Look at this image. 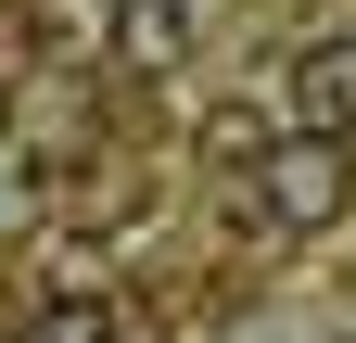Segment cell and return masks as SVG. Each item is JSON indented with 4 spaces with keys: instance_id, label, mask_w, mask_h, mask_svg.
I'll list each match as a JSON object with an SVG mask.
<instances>
[{
    "instance_id": "cell-7",
    "label": "cell",
    "mask_w": 356,
    "mask_h": 343,
    "mask_svg": "<svg viewBox=\"0 0 356 343\" xmlns=\"http://www.w3.org/2000/svg\"><path fill=\"white\" fill-rule=\"evenodd\" d=\"M26 76H38V13L0 0V90H26Z\"/></svg>"
},
{
    "instance_id": "cell-6",
    "label": "cell",
    "mask_w": 356,
    "mask_h": 343,
    "mask_svg": "<svg viewBox=\"0 0 356 343\" xmlns=\"http://www.w3.org/2000/svg\"><path fill=\"white\" fill-rule=\"evenodd\" d=\"M191 153H204V165H254V153H267V115H254V102H216V115L191 127Z\"/></svg>"
},
{
    "instance_id": "cell-1",
    "label": "cell",
    "mask_w": 356,
    "mask_h": 343,
    "mask_svg": "<svg viewBox=\"0 0 356 343\" xmlns=\"http://www.w3.org/2000/svg\"><path fill=\"white\" fill-rule=\"evenodd\" d=\"M254 203H267V229H293V242L343 229V217H356V140H318V127L267 140V153H254Z\"/></svg>"
},
{
    "instance_id": "cell-4",
    "label": "cell",
    "mask_w": 356,
    "mask_h": 343,
    "mask_svg": "<svg viewBox=\"0 0 356 343\" xmlns=\"http://www.w3.org/2000/svg\"><path fill=\"white\" fill-rule=\"evenodd\" d=\"M115 76H178L191 64V0H115Z\"/></svg>"
},
{
    "instance_id": "cell-3",
    "label": "cell",
    "mask_w": 356,
    "mask_h": 343,
    "mask_svg": "<svg viewBox=\"0 0 356 343\" xmlns=\"http://www.w3.org/2000/svg\"><path fill=\"white\" fill-rule=\"evenodd\" d=\"M280 90H293V127H318V140H356V38H305Z\"/></svg>"
},
{
    "instance_id": "cell-2",
    "label": "cell",
    "mask_w": 356,
    "mask_h": 343,
    "mask_svg": "<svg viewBox=\"0 0 356 343\" xmlns=\"http://www.w3.org/2000/svg\"><path fill=\"white\" fill-rule=\"evenodd\" d=\"M51 217H64L76 242H115V229H140V217H153V178H140L127 153H76L64 178H51Z\"/></svg>"
},
{
    "instance_id": "cell-8",
    "label": "cell",
    "mask_w": 356,
    "mask_h": 343,
    "mask_svg": "<svg viewBox=\"0 0 356 343\" xmlns=\"http://www.w3.org/2000/svg\"><path fill=\"white\" fill-rule=\"evenodd\" d=\"M38 217H51V191H38V178H13V165H0V242H26Z\"/></svg>"
},
{
    "instance_id": "cell-5",
    "label": "cell",
    "mask_w": 356,
    "mask_h": 343,
    "mask_svg": "<svg viewBox=\"0 0 356 343\" xmlns=\"http://www.w3.org/2000/svg\"><path fill=\"white\" fill-rule=\"evenodd\" d=\"M26 343H115V306H102L89 280H64L51 306H26Z\"/></svg>"
},
{
    "instance_id": "cell-9",
    "label": "cell",
    "mask_w": 356,
    "mask_h": 343,
    "mask_svg": "<svg viewBox=\"0 0 356 343\" xmlns=\"http://www.w3.org/2000/svg\"><path fill=\"white\" fill-rule=\"evenodd\" d=\"M0 127H13V90H0Z\"/></svg>"
}]
</instances>
